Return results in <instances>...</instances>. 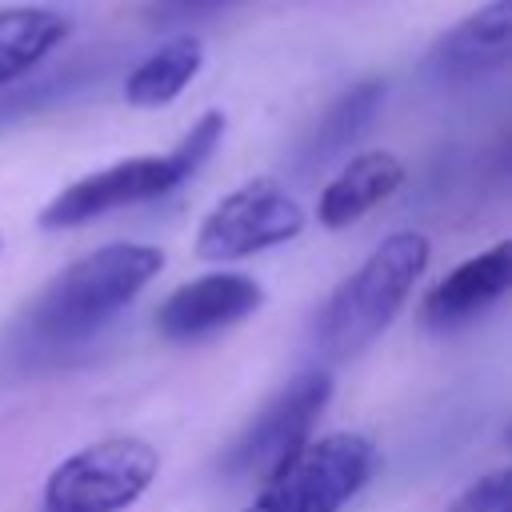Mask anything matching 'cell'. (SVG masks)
I'll use <instances>...</instances> for the list:
<instances>
[{"instance_id": "obj_1", "label": "cell", "mask_w": 512, "mask_h": 512, "mask_svg": "<svg viewBox=\"0 0 512 512\" xmlns=\"http://www.w3.org/2000/svg\"><path fill=\"white\" fill-rule=\"evenodd\" d=\"M164 268L156 244H104L60 268L24 308L20 332L36 348H64L100 332Z\"/></svg>"}, {"instance_id": "obj_2", "label": "cell", "mask_w": 512, "mask_h": 512, "mask_svg": "<svg viewBox=\"0 0 512 512\" xmlns=\"http://www.w3.org/2000/svg\"><path fill=\"white\" fill-rule=\"evenodd\" d=\"M432 244L420 232H392L380 240L356 272H348L332 296L320 304L312 324V344L324 360H348L364 352L404 308L420 272L428 268Z\"/></svg>"}, {"instance_id": "obj_3", "label": "cell", "mask_w": 512, "mask_h": 512, "mask_svg": "<svg viewBox=\"0 0 512 512\" xmlns=\"http://www.w3.org/2000/svg\"><path fill=\"white\" fill-rule=\"evenodd\" d=\"M224 136V112L208 108L164 156H132V160H116L100 172H88L80 180H72L64 192H56L44 212H40V228L48 232H64V228H80L104 212L128 208V204H144V200H160L164 192H172L176 184H184L220 144Z\"/></svg>"}, {"instance_id": "obj_4", "label": "cell", "mask_w": 512, "mask_h": 512, "mask_svg": "<svg viewBox=\"0 0 512 512\" xmlns=\"http://www.w3.org/2000/svg\"><path fill=\"white\" fill-rule=\"evenodd\" d=\"M380 464V452L360 432H332L308 440L292 460L264 476L256 500L244 512H340L364 492Z\"/></svg>"}, {"instance_id": "obj_5", "label": "cell", "mask_w": 512, "mask_h": 512, "mask_svg": "<svg viewBox=\"0 0 512 512\" xmlns=\"http://www.w3.org/2000/svg\"><path fill=\"white\" fill-rule=\"evenodd\" d=\"M160 456L140 436H104L64 456L44 480V512H124L156 480Z\"/></svg>"}, {"instance_id": "obj_6", "label": "cell", "mask_w": 512, "mask_h": 512, "mask_svg": "<svg viewBox=\"0 0 512 512\" xmlns=\"http://www.w3.org/2000/svg\"><path fill=\"white\" fill-rule=\"evenodd\" d=\"M304 208L276 180H248L232 188L196 228V256L208 264H228L296 240L304 232Z\"/></svg>"}, {"instance_id": "obj_7", "label": "cell", "mask_w": 512, "mask_h": 512, "mask_svg": "<svg viewBox=\"0 0 512 512\" xmlns=\"http://www.w3.org/2000/svg\"><path fill=\"white\" fill-rule=\"evenodd\" d=\"M332 396V376L328 368H308L300 372L280 396H272V404L228 444L220 468L228 476H272L284 460H292L304 444L308 432L316 424V416L324 412Z\"/></svg>"}, {"instance_id": "obj_8", "label": "cell", "mask_w": 512, "mask_h": 512, "mask_svg": "<svg viewBox=\"0 0 512 512\" xmlns=\"http://www.w3.org/2000/svg\"><path fill=\"white\" fill-rule=\"evenodd\" d=\"M264 304V288L244 272H208L164 296L156 308V328L164 340H204L248 320Z\"/></svg>"}, {"instance_id": "obj_9", "label": "cell", "mask_w": 512, "mask_h": 512, "mask_svg": "<svg viewBox=\"0 0 512 512\" xmlns=\"http://www.w3.org/2000/svg\"><path fill=\"white\" fill-rule=\"evenodd\" d=\"M508 56H512V0H488L432 44L428 72L444 84H464L496 72Z\"/></svg>"}, {"instance_id": "obj_10", "label": "cell", "mask_w": 512, "mask_h": 512, "mask_svg": "<svg viewBox=\"0 0 512 512\" xmlns=\"http://www.w3.org/2000/svg\"><path fill=\"white\" fill-rule=\"evenodd\" d=\"M512 284V244L496 240L488 252L456 264L444 280H436L420 304V316L432 332H452L488 312Z\"/></svg>"}, {"instance_id": "obj_11", "label": "cell", "mask_w": 512, "mask_h": 512, "mask_svg": "<svg viewBox=\"0 0 512 512\" xmlns=\"http://www.w3.org/2000/svg\"><path fill=\"white\" fill-rule=\"evenodd\" d=\"M404 184V164L400 156L384 152V148H372V152H360L352 156L340 176L328 180V188L320 192L316 200V220L324 228H348L356 220H364L380 200H388L396 188Z\"/></svg>"}, {"instance_id": "obj_12", "label": "cell", "mask_w": 512, "mask_h": 512, "mask_svg": "<svg viewBox=\"0 0 512 512\" xmlns=\"http://www.w3.org/2000/svg\"><path fill=\"white\" fill-rule=\"evenodd\" d=\"M72 36V16L48 4L0 8V88L36 68L52 48Z\"/></svg>"}, {"instance_id": "obj_13", "label": "cell", "mask_w": 512, "mask_h": 512, "mask_svg": "<svg viewBox=\"0 0 512 512\" xmlns=\"http://www.w3.org/2000/svg\"><path fill=\"white\" fill-rule=\"evenodd\" d=\"M204 64V48L196 36H176L168 44H160L156 52H148L124 80V100L132 108H160L168 100H176L200 72Z\"/></svg>"}, {"instance_id": "obj_14", "label": "cell", "mask_w": 512, "mask_h": 512, "mask_svg": "<svg viewBox=\"0 0 512 512\" xmlns=\"http://www.w3.org/2000/svg\"><path fill=\"white\" fill-rule=\"evenodd\" d=\"M380 100H384V84H380V80H360V84H352V88L320 116V124H316V132H312V140H308V156H312V160H324V156L340 152L344 144H352V140L372 124Z\"/></svg>"}, {"instance_id": "obj_15", "label": "cell", "mask_w": 512, "mask_h": 512, "mask_svg": "<svg viewBox=\"0 0 512 512\" xmlns=\"http://www.w3.org/2000/svg\"><path fill=\"white\" fill-rule=\"evenodd\" d=\"M448 512H512V476H508V468H496V472L472 480L448 504Z\"/></svg>"}, {"instance_id": "obj_16", "label": "cell", "mask_w": 512, "mask_h": 512, "mask_svg": "<svg viewBox=\"0 0 512 512\" xmlns=\"http://www.w3.org/2000/svg\"><path fill=\"white\" fill-rule=\"evenodd\" d=\"M236 0H144L140 4V16L156 28H168V24H180V20H196V16H208V12H220Z\"/></svg>"}, {"instance_id": "obj_17", "label": "cell", "mask_w": 512, "mask_h": 512, "mask_svg": "<svg viewBox=\"0 0 512 512\" xmlns=\"http://www.w3.org/2000/svg\"><path fill=\"white\" fill-rule=\"evenodd\" d=\"M0 248H4V236H0Z\"/></svg>"}]
</instances>
